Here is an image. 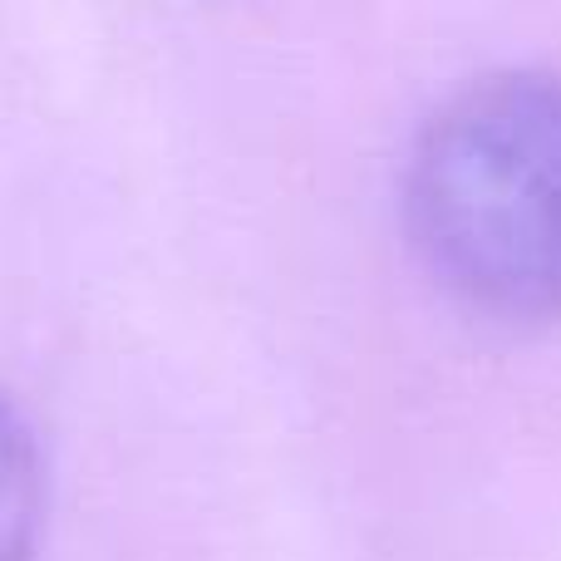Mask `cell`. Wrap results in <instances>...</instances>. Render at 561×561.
Returning <instances> with one entry per match:
<instances>
[{
	"mask_svg": "<svg viewBox=\"0 0 561 561\" xmlns=\"http://www.w3.org/2000/svg\"><path fill=\"white\" fill-rule=\"evenodd\" d=\"M414 256L493 320H561V79L503 69L424 124L404 168Z\"/></svg>",
	"mask_w": 561,
	"mask_h": 561,
	"instance_id": "1",
	"label": "cell"
},
{
	"mask_svg": "<svg viewBox=\"0 0 561 561\" xmlns=\"http://www.w3.org/2000/svg\"><path fill=\"white\" fill-rule=\"evenodd\" d=\"M45 517V473L30 428L0 399V561H30Z\"/></svg>",
	"mask_w": 561,
	"mask_h": 561,
	"instance_id": "2",
	"label": "cell"
}]
</instances>
